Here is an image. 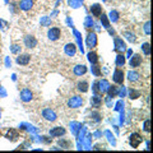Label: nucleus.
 Masks as SVG:
<instances>
[{
    "instance_id": "1",
    "label": "nucleus",
    "mask_w": 153,
    "mask_h": 153,
    "mask_svg": "<svg viewBox=\"0 0 153 153\" xmlns=\"http://www.w3.org/2000/svg\"><path fill=\"white\" fill-rule=\"evenodd\" d=\"M32 98H33V93H32L31 89L26 88L21 92V100L23 102H30V101H32Z\"/></svg>"
},
{
    "instance_id": "2",
    "label": "nucleus",
    "mask_w": 153,
    "mask_h": 153,
    "mask_svg": "<svg viewBox=\"0 0 153 153\" xmlns=\"http://www.w3.org/2000/svg\"><path fill=\"white\" fill-rule=\"evenodd\" d=\"M83 103V98L82 97H78V96H74V97H71L69 100V107H73V108H76V107H79L80 105Z\"/></svg>"
},
{
    "instance_id": "3",
    "label": "nucleus",
    "mask_w": 153,
    "mask_h": 153,
    "mask_svg": "<svg viewBox=\"0 0 153 153\" xmlns=\"http://www.w3.org/2000/svg\"><path fill=\"white\" fill-rule=\"evenodd\" d=\"M42 115H44V117L46 119L47 121H56V119H57V116H56V114L52 111L51 108H46V110H44V112H42Z\"/></svg>"
},
{
    "instance_id": "4",
    "label": "nucleus",
    "mask_w": 153,
    "mask_h": 153,
    "mask_svg": "<svg viewBox=\"0 0 153 153\" xmlns=\"http://www.w3.org/2000/svg\"><path fill=\"white\" fill-rule=\"evenodd\" d=\"M60 35H61V31L59 30V28H56V27L51 28V30L49 31V33H47V36H49V38H50L51 41H56V40H59Z\"/></svg>"
},
{
    "instance_id": "5",
    "label": "nucleus",
    "mask_w": 153,
    "mask_h": 153,
    "mask_svg": "<svg viewBox=\"0 0 153 153\" xmlns=\"http://www.w3.org/2000/svg\"><path fill=\"white\" fill-rule=\"evenodd\" d=\"M17 64L19 65H28L30 64V61H31V55H28V54H22V55H19L17 57Z\"/></svg>"
},
{
    "instance_id": "6",
    "label": "nucleus",
    "mask_w": 153,
    "mask_h": 153,
    "mask_svg": "<svg viewBox=\"0 0 153 153\" xmlns=\"http://www.w3.org/2000/svg\"><path fill=\"white\" fill-rule=\"evenodd\" d=\"M25 45H26V47H28V49H33V47L37 45V40L33 36H26Z\"/></svg>"
},
{
    "instance_id": "7",
    "label": "nucleus",
    "mask_w": 153,
    "mask_h": 153,
    "mask_svg": "<svg viewBox=\"0 0 153 153\" xmlns=\"http://www.w3.org/2000/svg\"><path fill=\"white\" fill-rule=\"evenodd\" d=\"M114 80H115V83H117V84H123V82H124V73H123V70H120V69L115 70Z\"/></svg>"
},
{
    "instance_id": "8",
    "label": "nucleus",
    "mask_w": 153,
    "mask_h": 153,
    "mask_svg": "<svg viewBox=\"0 0 153 153\" xmlns=\"http://www.w3.org/2000/svg\"><path fill=\"white\" fill-rule=\"evenodd\" d=\"M140 143H142L140 135H138V134H133V135H130V146L133 148H137Z\"/></svg>"
},
{
    "instance_id": "9",
    "label": "nucleus",
    "mask_w": 153,
    "mask_h": 153,
    "mask_svg": "<svg viewBox=\"0 0 153 153\" xmlns=\"http://www.w3.org/2000/svg\"><path fill=\"white\" fill-rule=\"evenodd\" d=\"M19 7H21L22 10H30L33 7V0H21Z\"/></svg>"
},
{
    "instance_id": "10",
    "label": "nucleus",
    "mask_w": 153,
    "mask_h": 153,
    "mask_svg": "<svg viewBox=\"0 0 153 153\" xmlns=\"http://www.w3.org/2000/svg\"><path fill=\"white\" fill-rule=\"evenodd\" d=\"M140 64H142L140 55H134L130 59V66H133V68H138V66H140Z\"/></svg>"
},
{
    "instance_id": "11",
    "label": "nucleus",
    "mask_w": 153,
    "mask_h": 153,
    "mask_svg": "<svg viewBox=\"0 0 153 153\" xmlns=\"http://www.w3.org/2000/svg\"><path fill=\"white\" fill-rule=\"evenodd\" d=\"M50 134H51L52 137H60V135H64V134H65V129H64V128L57 126L56 129H52V130L50 131Z\"/></svg>"
},
{
    "instance_id": "12",
    "label": "nucleus",
    "mask_w": 153,
    "mask_h": 153,
    "mask_svg": "<svg viewBox=\"0 0 153 153\" xmlns=\"http://www.w3.org/2000/svg\"><path fill=\"white\" fill-rule=\"evenodd\" d=\"M65 52L68 55H74L75 52H76V47H75V45L74 44H68L65 46Z\"/></svg>"
},
{
    "instance_id": "13",
    "label": "nucleus",
    "mask_w": 153,
    "mask_h": 153,
    "mask_svg": "<svg viewBox=\"0 0 153 153\" xmlns=\"http://www.w3.org/2000/svg\"><path fill=\"white\" fill-rule=\"evenodd\" d=\"M76 85H78V91H79V92H83V93L88 92V83L85 82V80H83V82H79Z\"/></svg>"
},
{
    "instance_id": "14",
    "label": "nucleus",
    "mask_w": 153,
    "mask_h": 153,
    "mask_svg": "<svg viewBox=\"0 0 153 153\" xmlns=\"http://www.w3.org/2000/svg\"><path fill=\"white\" fill-rule=\"evenodd\" d=\"M91 10H92V13H93V16L94 17H100L101 16V7L98 5V4H94V5H92V8H91Z\"/></svg>"
},
{
    "instance_id": "15",
    "label": "nucleus",
    "mask_w": 153,
    "mask_h": 153,
    "mask_svg": "<svg viewBox=\"0 0 153 153\" xmlns=\"http://www.w3.org/2000/svg\"><path fill=\"white\" fill-rule=\"evenodd\" d=\"M87 44H88V46L89 47H93L96 44H97V37H96V35H89L88 36V41H87Z\"/></svg>"
},
{
    "instance_id": "16",
    "label": "nucleus",
    "mask_w": 153,
    "mask_h": 153,
    "mask_svg": "<svg viewBox=\"0 0 153 153\" xmlns=\"http://www.w3.org/2000/svg\"><path fill=\"white\" fill-rule=\"evenodd\" d=\"M85 71H87V68H85L84 65H78L76 68L74 69V73L76 74V75H80V74H84Z\"/></svg>"
},
{
    "instance_id": "17",
    "label": "nucleus",
    "mask_w": 153,
    "mask_h": 153,
    "mask_svg": "<svg viewBox=\"0 0 153 153\" xmlns=\"http://www.w3.org/2000/svg\"><path fill=\"white\" fill-rule=\"evenodd\" d=\"M138 79H139V74L135 71H129V80L130 82H137Z\"/></svg>"
},
{
    "instance_id": "18",
    "label": "nucleus",
    "mask_w": 153,
    "mask_h": 153,
    "mask_svg": "<svg viewBox=\"0 0 153 153\" xmlns=\"http://www.w3.org/2000/svg\"><path fill=\"white\" fill-rule=\"evenodd\" d=\"M88 56H89V57H88L89 61H92V63H96V61L98 60V57H97V55H96L94 52H91V54H89Z\"/></svg>"
},
{
    "instance_id": "19",
    "label": "nucleus",
    "mask_w": 153,
    "mask_h": 153,
    "mask_svg": "<svg viewBox=\"0 0 153 153\" xmlns=\"http://www.w3.org/2000/svg\"><path fill=\"white\" fill-rule=\"evenodd\" d=\"M116 93H117V89H116V87L115 85H112V87H110V89H108V94L110 96H116Z\"/></svg>"
},
{
    "instance_id": "20",
    "label": "nucleus",
    "mask_w": 153,
    "mask_h": 153,
    "mask_svg": "<svg viewBox=\"0 0 153 153\" xmlns=\"http://www.w3.org/2000/svg\"><path fill=\"white\" fill-rule=\"evenodd\" d=\"M142 49H144V51H146V54H147V55H149V44H144Z\"/></svg>"
},
{
    "instance_id": "21",
    "label": "nucleus",
    "mask_w": 153,
    "mask_h": 153,
    "mask_svg": "<svg viewBox=\"0 0 153 153\" xmlns=\"http://www.w3.org/2000/svg\"><path fill=\"white\" fill-rule=\"evenodd\" d=\"M146 131H149V121L146 123Z\"/></svg>"
}]
</instances>
